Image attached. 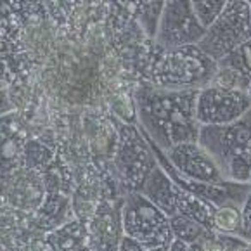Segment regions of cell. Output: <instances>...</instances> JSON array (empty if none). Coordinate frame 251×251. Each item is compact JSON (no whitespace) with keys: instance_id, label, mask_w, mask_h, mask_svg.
<instances>
[{"instance_id":"1","label":"cell","mask_w":251,"mask_h":251,"mask_svg":"<svg viewBox=\"0 0 251 251\" xmlns=\"http://www.w3.org/2000/svg\"><path fill=\"white\" fill-rule=\"evenodd\" d=\"M198 90H174L149 81L135 90L133 104L141 130L161 151L182 142H196L200 122L196 118Z\"/></svg>"},{"instance_id":"2","label":"cell","mask_w":251,"mask_h":251,"mask_svg":"<svg viewBox=\"0 0 251 251\" xmlns=\"http://www.w3.org/2000/svg\"><path fill=\"white\" fill-rule=\"evenodd\" d=\"M198 144L226 180L251 184V109L226 125H201Z\"/></svg>"},{"instance_id":"3","label":"cell","mask_w":251,"mask_h":251,"mask_svg":"<svg viewBox=\"0 0 251 251\" xmlns=\"http://www.w3.org/2000/svg\"><path fill=\"white\" fill-rule=\"evenodd\" d=\"M158 59L152 61L149 83L174 90H201L210 85L218 64L208 57L198 44L177 49H159Z\"/></svg>"},{"instance_id":"4","label":"cell","mask_w":251,"mask_h":251,"mask_svg":"<svg viewBox=\"0 0 251 251\" xmlns=\"http://www.w3.org/2000/svg\"><path fill=\"white\" fill-rule=\"evenodd\" d=\"M251 38V4L244 0H227L226 7L206 26L198 47L215 63Z\"/></svg>"},{"instance_id":"5","label":"cell","mask_w":251,"mask_h":251,"mask_svg":"<svg viewBox=\"0 0 251 251\" xmlns=\"http://www.w3.org/2000/svg\"><path fill=\"white\" fill-rule=\"evenodd\" d=\"M122 226L123 234L135 239L144 250L174 241L168 217L139 191H130L123 200Z\"/></svg>"},{"instance_id":"6","label":"cell","mask_w":251,"mask_h":251,"mask_svg":"<svg viewBox=\"0 0 251 251\" xmlns=\"http://www.w3.org/2000/svg\"><path fill=\"white\" fill-rule=\"evenodd\" d=\"M113 158L116 172L130 191H139L158 165L149 142L141 137V128L137 130L133 125H120L118 146Z\"/></svg>"},{"instance_id":"7","label":"cell","mask_w":251,"mask_h":251,"mask_svg":"<svg viewBox=\"0 0 251 251\" xmlns=\"http://www.w3.org/2000/svg\"><path fill=\"white\" fill-rule=\"evenodd\" d=\"M204 31L191 0H165L152 42L159 49H177L198 44Z\"/></svg>"},{"instance_id":"8","label":"cell","mask_w":251,"mask_h":251,"mask_svg":"<svg viewBox=\"0 0 251 251\" xmlns=\"http://www.w3.org/2000/svg\"><path fill=\"white\" fill-rule=\"evenodd\" d=\"M251 109V96L246 90L210 83L198 90L196 118L200 125H226Z\"/></svg>"},{"instance_id":"9","label":"cell","mask_w":251,"mask_h":251,"mask_svg":"<svg viewBox=\"0 0 251 251\" xmlns=\"http://www.w3.org/2000/svg\"><path fill=\"white\" fill-rule=\"evenodd\" d=\"M123 200L100 196L90 220L87 222V244L94 251H118L123 237Z\"/></svg>"},{"instance_id":"10","label":"cell","mask_w":251,"mask_h":251,"mask_svg":"<svg viewBox=\"0 0 251 251\" xmlns=\"http://www.w3.org/2000/svg\"><path fill=\"white\" fill-rule=\"evenodd\" d=\"M0 196L16 210L35 213L45 196L42 175L26 166L0 175Z\"/></svg>"},{"instance_id":"11","label":"cell","mask_w":251,"mask_h":251,"mask_svg":"<svg viewBox=\"0 0 251 251\" xmlns=\"http://www.w3.org/2000/svg\"><path fill=\"white\" fill-rule=\"evenodd\" d=\"M170 165L189 180L208 182V184H222L227 182L222 177L217 163L211 156L196 142H182L174 148L163 151Z\"/></svg>"},{"instance_id":"12","label":"cell","mask_w":251,"mask_h":251,"mask_svg":"<svg viewBox=\"0 0 251 251\" xmlns=\"http://www.w3.org/2000/svg\"><path fill=\"white\" fill-rule=\"evenodd\" d=\"M30 141V126L14 111L0 116V175L23 165V152Z\"/></svg>"},{"instance_id":"13","label":"cell","mask_w":251,"mask_h":251,"mask_svg":"<svg viewBox=\"0 0 251 251\" xmlns=\"http://www.w3.org/2000/svg\"><path fill=\"white\" fill-rule=\"evenodd\" d=\"M217 64L218 70L211 83L246 90L251 96V38Z\"/></svg>"},{"instance_id":"14","label":"cell","mask_w":251,"mask_h":251,"mask_svg":"<svg viewBox=\"0 0 251 251\" xmlns=\"http://www.w3.org/2000/svg\"><path fill=\"white\" fill-rule=\"evenodd\" d=\"M139 192L148 198L152 204H156L168 218L178 213L182 189L165 174V170L159 165L152 168V172L148 175Z\"/></svg>"},{"instance_id":"15","label":"cell","mask_w":251,"mask_h":251,"mask_svg":"<svg viewBox=\"0 0 251 251\" xmlns=\"http://www.w3.org/2000/svg\"><path fill=\"white\" fill-rule=\"evenodd\" d=\"M45 237L55 251H68L81 244H87V224L78 218H71L57 229L45 232Z\"/></svg>"},{"instance_id":"16","label":"cell","mask_w":251,"mask_h":251,"mask_svg":"<svg viewBox=\"0 0 251 251\" xmlns=\"http://www.w3.org/2000/svg\"><path fill=\"white\" fill-rule=\"evenodd\" d=\"M55 158H57L55 149H52L40 139H30L26 142L25 152H23V165L30 170L42 174L55 161Z\"/></svg>"},{"instance_id":"17","label":"cell","mask_w":251,"mask_h":251,"mask_svg":"<svg viewBox=\"0 0 251 251\" xmlns=\"http://www.w3.org/2000/svg\"><path fill=\"white\" fill-rule=\"evenodd\" d=\"M168 222H170L174 239L184 241L185 244L201 243L210 234V230L204 229L201 224H198L196 220H192L189 217H184V215H174L168 218Z\"/></svg>"},{"instance_id":"18","label":"cell","mask_w":251,"mask_h":251,"mask_svg":"<svg viewBox=\"0 0 251 251\" xmlns=\"http://www.w3.org/2000/svg\"><path fill=\"white\" fill-rule=\"evenodd\" d=\"M191 4L194 7V12H196L200 23L206 28L220 14L222 9L226 7L227 0H191Z\"/></svg>"},{"instance_id":"19","label":"cell","mask_w":251,"mask_h":251,"mask_svg":"<svg viewBox=\"0 0 251 251\" xmlns=\"http://www.w3.org/2000/svg\"><path fill=\"white\" fill-rule=\"evenodd\" d=\"M239 224H241V210H236V208H218L215 211V217H213L215 230L237 234Z\"/></svg>"},{"instance_id":"20","label":"cell","mask_w":251,"mask_h":251,"mask_svg":"<svg viewBox=\"0 0 251 251\" xmlns=\"http://www.w3.org/2000/svg\"><path fill=\"white\" fill-rule=\"evenodd\" d=\"M237 236L246 241H251V192L241 210V224L237 229Z\"/></svg>"},{"instance_id":"21","label":"cell","mask_w":251,"mask_h":251,"mask_svg":"<svg viewBox=\"0 0 251 251\" xmlns=\"http://www.w3.org/2000/svg\"><path fill=\"white\" fill-rule=\"evenodd\" d=\"M14 109L16 107L11 100V96H9V89H0V116L9 115Z\"/></svg>"},{"instance_id":"22","label":"cell","mask_w":251,"mask_h":251,"mask_svg":"<svg viewBox=\"0 0 251 251\" xmlns=\"http://www.w3.org/2000/svg\"><path fill=\"white\" fill-rule=\"evenodd\" d=\"M118 251H144V248L137 243L135 239H132V237H128V236L123 234L122 241H120Z\"/></svg>"},{"instance_id":"23","label":"cell","mask_w":251,"mask_h":251,"mask_svg":"<svg viewBox=\"0 0 251 251\" xmlns=\"http://www.w3.org/2000/svg\"><path fill=\"white\" fill-rule=\"evenodd\" d=\"M168 251H189V244H185L184 241L174 239L168 246Z\"/></svg>"},{"instance_id":"24","label":"cell","mask_w":251,"mask_h":251,"mask_svg":"<svg viewBox=\"0 0 251 251\" xmlns=\"http://www.w3.org/2000/svg\"><path fill=\"white\" fill-rule=\"evenodd\" d=\"M168 246H170V244H161V246L149 248V250H144V251H168Z\"/></svg>"},{"instance_id":"25","label":"cell","mask_w":251,"mask_h":251,"mask_svg":"<svg viewBox=\"0 0 251 251\" xmlns=\"http://www.w3.org/2000/svg\"><path fill=\"white\" fill-rule=\"evenodd\" d=\"M68 251H94V250L89 246V244H81V246H76V248H73V250H68Z\"/></svg>"},{"instance_id":"26","label":"cell","mask_w":251,"mask_h":251,"mask_svg":"<svg viewBox=\"0 0 251 251\" xmlns=\"http://www.w3.org/2000/svg\"><path fill=\"white\" fill-rule=\"evenodd\" d=\"M115 2H120V4H123L125 7H128V4H130V0H115Z\"/></svg>"},{"instance_id":"27","label":"cell","mask_w":251,"mask_h":251,"mask_svg":"<svg viewBox=\"0 0 251 251\" xmlns=\"http://www.w3.org/2000/svg\"><path fill=\"white\" fill-rule=\"evenodd\" d=\"M7 83H5V81L4 80H0V89H7Z\"/></svg>"},{"instance_id":"28","label":"cell","mask_w":251,"mask_h":251,"mask_svg":"<svg viewBox=\"0 0 251 251\" xmlns=\"http://www.w3.org/2000/svg\"><path fill=\"white\" fill-rule=\"evenodd\" d=\"M244 2H250V4H251V0H244Z\"/></svg>"}]
</instances>
